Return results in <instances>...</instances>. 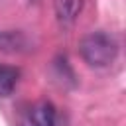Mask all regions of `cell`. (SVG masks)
<instances>
[{
	"label": "cell",
	"mask_w": 126,
	"mask_h": 126,
	"mask_svg": "<svg viewBox=\"0 0 126 126\" xmlns=\"http://www.w3.org/2000/svg\"><path fill=\"white\" fill-rule=\"evenodd\" d=\"M32 126H67L65 114L49 100H41L30 110Z\"/></svg>",
	"instance_id": "cell-2"
},
{
	"label": "cell",
	"mask_w": 126,
	"mask_h": 126,
	"mask_svg": "<svg viewBox=\"0 0 126 126\" xmlns=\"http://www.w3.org/2000/svg\"><path fill=\"white\" fill-rule=\"evenodd\" d=\"M18 79H20V71L16 67L0 63V98H6L14 93L16 85H18Z\"/></svg>",
	"instance_id": "cell-4"
},
{
	"label": "cell",
	"mask_w": 126,
	"mask_h": 126,
	"mask_svg": "<svg viewBox=\"0 0 126 126\" xmlns=\"http://www.w3.org/2000/svg\"><path fill=\"white\" fill-rule=\"evenodd\" d=\"M53 6H55V16H57L59 24L71 26L79 18V14L85 6V0H53Z\"/></svg>",
	"instance_id": "cell-3"
},
{
	"label": "cell",
	"mask_w": 126,
	"mask_h": 126,
	"mask_svg": "<svg viewBox=\"0 0 126 126\" xmlns=\"http://www.w3.org/2000/svg\"><path fill=\"white\" fill-rule=\"evenodd\" d=\"M79 51L81 57L85 59V63H89L91 67H108L110 63H114L116 55H118V41L112 33L104 32V30H96L87 33L81 43H79Z\"/></svg>",
	"instance_id": "cell-1"
}]
</instances>
